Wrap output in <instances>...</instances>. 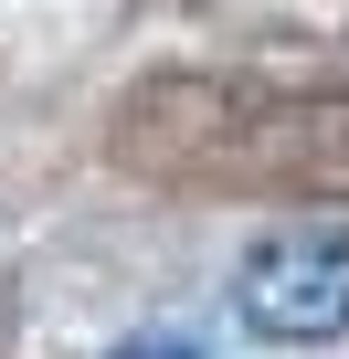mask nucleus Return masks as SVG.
<instances>
[{
	"label": "nucleus",
	"mask_w": 349,
	"mask_h": 359,
	"mask_svg": "<svg viewBox=\"0 0 349 359\" xmlns=\"http://www.w3.org/2000/svg\"><path fill=\"white\" fill-rule=\"evenodd\" d=\"M233 317H244L254 338H275V348L338 338V327H349V243H338V233H275L265 254H244Z\"/></svg>",
	"instance_id": "obj_1"
},
{
	"label": "nucleus",
	"mask_w": 349,
	"mask_h": 359,
	"mask_svg": "<svg viewBox=\"0 0 349 359\" xmlns=\"http://www.w3.org/2000/svg\"><path fill=\"white\" fill-rule=\"evenodd\" d=\"M127 359H191V348H127Z\"/></svg>",
	"instance_id": "obj_2"
}]
</instances>
